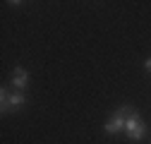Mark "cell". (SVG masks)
Listing matches in <instances>:
<instances>
[{"instance_id": "cell-6", "label": "cell", "mask_w": 151, "mask_h": 144, "mask_svg": "<svg viewBox=\"0 0 151 144\" xmlns=\"http://www.w3.org/2000/svg\"><path fill=\"white\" fill-rule=\"evenodd\" d=\"M149 144H151V142H149Z\"/></svg>"}, {"instance_id": "cell-1", "label": "cell", "mask_w": 151, "mask_h": 144, "mask_svg": "<svg viewBox=\"0 0 151 144\" xmlns=\"http://www.w3.org/2000/svg\"><path fill=\"white\" fill-rule=\"evenodd\" d=\"M134 113V108L132 106H120L113 115H108L106 125H103V132L110 135V137H118V135H125V127H127V120L129 115Z\"/></svg>"}, {"instance_id": "cell-4", "label": "cell", "mask_w": 151, "mask_h": 144, "mask_svg": "<svg viewBox=\"0 0 151 144\" xmlns=\"http://www.w3.org/2000/svg\"><path fill=\"white\" fill-rule=\"evenodd\" d=\"M144 70L151 75V58H146V60H144Z\"/></svg>"}, {"instance_id": "cell-5", "label": "cell", "mask_w": 151, "mask_h": 144, "mask_svg": "<svg viewBox=\"0 0 151 144\" xmlns=\"http://www.w3.org/2000/svg\"><path fill=\"white\" fill-rule=\"evenodd\" d=\"M7 5H12V7H22L24 3H22V0H12V3H7Z\"/></svg>"}, {"instance_id": "cell-2", "label": "cell", "mask_w": 151, "mask_h": 144, "mask_svg": "<svg viewBox=\"0 0 151 144\" xmlns=\"http://www.w3.org/2000/svg\"><path fill=\"white\" fill-rule=\"evenodd\" d=\"M125 135H127V139H132V142H142V139L146 137V122L142 120V115H139L137 111L129 115L127 127H125Z\"/></svg>"}, {"instance_id": "cell-3", "label": "cell", "mask_w": 151, "mask_h": 144, "mask_svg": "<svg viewBox=\"0 0 151 144\" xmlns=\"http://www.w3.org/2000/svg\"><path fill=\"white\" fill-rule=\"evenodd\" d=\"M10 84L14 91H24V89L29 86V72L24 67H14L12 75H10Z\"/></svg>"}]
</instances>
